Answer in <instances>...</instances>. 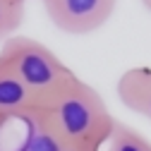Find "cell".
Here are the masks:
<instances>
[{"label": "cell", "instance_id": "1", "mask_svg": "<svg viewBox=\"0 0 151 151\" xmlns=\"http://www.w3.org/2000/svg\"><path fill=\"white\" fill-rule=\"evenodd\" d=\"M31 115L41 118L63 144L91 146L99 151L115 125V118L110 115L101 93L79 77L53 93Z\"/></svg>", "mask_w": 151, "mask_h": 151}, {"label": "cell", "instance_id": "2", "mask_svg": "<svg viewBox=\"0 0 151 151\" xmlns=\"http://www.w3.org/2000/svg\"><path fill=\"white\" fill-rule=\"evenodd\" d=\"M0 60L29 89V93L36 101V108L77 77L48 46H43L36 39H29V36L14 34L7 41H3Z\"/></svg>", "mask_w": 151, "mask_h": 151}, {"label": "cell", "instance_id": "5", "mask_svg": "<svg viewBox=\"0 0 151 151\" xmlns=\"http://www.w3.org/2000/svg\"><path fill=\"white\" fill-rule=\"evenodd\" d=\"M118 99L125 108L151 120V67H129L118 79Z\"/></svg>", "mask_w": 151, "mask_h": 151}, {"label": "cell", "instance_id": "10", "mask_svg": "<svg viewBox=\"0 0 151 151\" xmlns=\"http://www.w3.org/2000/svg\"><path fill=\"white\" fill-rule=\"evenodd\" d=\"M142 5H144V7L149 10V12H151V0H142Z\"/></svg>", "mask_w": 151, "mask_h": 151}, {"label": "cell", "instance_id": "7", "mask_svg": "<svg viewBox=\"0 0 151 151\" xmlns=\"http://www.w3.org/2000/svg\"><path fill=\"white\" fill-rule=\"evenodd\" d=\"M24 122L29 125V134H27L22 151H60L63 149V142L53 134V129L41 118L29 115Z\"/></svg>", "mask_w": 151, "mask_h": 151}, {"label": "cell", "instance_id": "12", "mask_svg": "<svg viewBox=\"0 0 151 151\" xmlns=\"http://www.w3.org/2000/svg\"><path fill=\"white\" fill-rule=\"evenodd\" d=\"M22 3H27V0H22Z\"/></svg>", "mask_w": 151, "mask_h": 151}, {"label": "cell", "instance_id": "3", "mask_svg": "<svg viewBox=\"0 0 151 151\" xmlns=\"http://www.w3.org/2000/svg\"><path fill=\"white\" fill-rule=\"evenodd\" d=\"M48 19L70 36L99 31L115 12L118 0H41Z\"/></svg>", "mask_w": 151, "mask_h": 151}, {"label": "cell", "instance_id": "8", "mask_svg": "<svg viewBox=\"0 0 151 151\" xmlns=\"http://www.w3.org/2000/svg\"><path fill=\"white\" fill-rule=\"evenodd\" d=\"M24 7L22 0H0V41H7L24 22Z\"/></svg>", "mask_w": 151, "mask_h": 151}, {"label": "cell", "instance_id": "11", "mask_svg": "<svg viewBox=\"0 0 151 151\" xmlns=\"http://www.w3.org/2000/svg\"><path fill=\"white\" fill-rule=\"evenodd\" d=\"M5 125H7V122H5V120H0V132H3V127H5Z\"/></svg>", "mask_w": 151, "mask_h": 151}, {"label": "cell", "instance_id": "6", "mask_svg": "<svg viewBox=\"0 0 151 151\" xmlns=\"http://www.w3.org/2000/svg\"><path fill=\"white\" fill-rule=\"evenodd\" d=\"M101 151H151V142L144 134H139L137 129H132L129 125L115 120Z\"/></svg>", "mask_w": 151, "mask_h": 151}, {"label": "cell", "instance_id": "4", "mask_svg": "<svg viewBox=\"0 0 151 151\" xmlns=\"http://www.w3.org/2000/svg\"><path fill=\"white\" fill-rule=\"evenodd\" d=\"M36 110V101L17 74L0 60V120H27Z\"/></svg>", "mask_w": 151, "mask_h": 151}, {"label": "cell", "instance_id": "9", "mask_svg": "<svg viewBox=\"0 0 151 151\" xmlns=\"http://www.w3.org/2000/svg\"><path fill=\"white\" fill-rule=\"evenodd\" d=\"M60 151H99V149H91V146H74V144H63Z\"/></svg>", "mask_w": 151, "mask_h": 151}]
</instances>
